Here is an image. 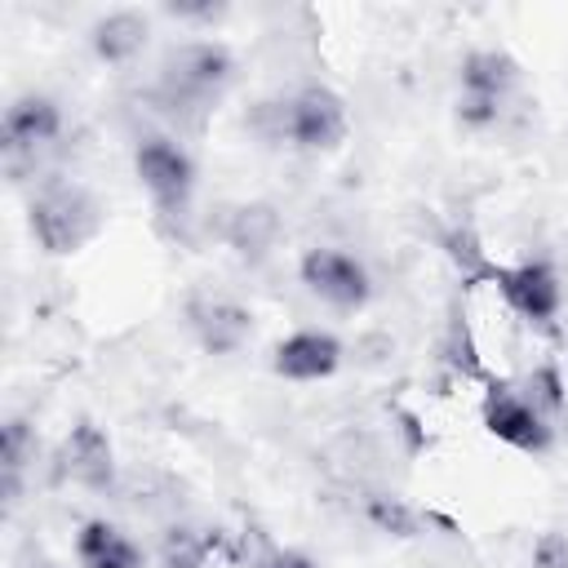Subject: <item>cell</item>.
<instances>
[{
    "label": "cell",
    "mask_w": 568,
    "mask_h": 568,
    "mask_svg": "<svg viewBox=\"0 0 568 568\" xmlns=\"http://www.w3.org/2000/svg\"><path fill=\"white\" fill-rule=\"evenodd\" d=\"M235 80V53L222 40H182L160 62V102L200 124Z\"/></svg>",
    "instance_id": "1"
},
{
    "label": "cell",
    "mask_w": 568,
    "mask_h": 568,
    "mask_svg": "<svg viewBox=\"0 0 568 568\" xmlns=\"http://www.w3.org/2000/svg\"><path fill=\"white\" fill-rule=\"evenodd\" d=\"M27 231L49 257H71L102 231V204L80 182H44L27 204Z\"/></svg>",
    "instance_id": "2"
},
{
    "label": "cell",
    "mask_w": 568,
    "mask_h": 568,
    "mask_svg": "<svg viewBox=\"0 0 568 568\" xmlns=\"http://www.w3.org/2000/svg\"><path fill=\"white\" fill-rule=\"evenodd\" d=\"M351 133V111L337 89L306 80L293 93H280V146L302 155L337 151Z\"/></svg>",
    "instance_id": "3"
},
{
    "label": "cell",
    "mask_w": 568,
    "mask_h": 568,
    "mask_svg": "<svg viewBox=\"0 0 568 568\" xmlns=\"http://www.w3.org/2000/svg\"><path fill=\"white\" fill-rule=\"evenodd\" d=\"M133 173L142 182V191L151 195V204L169 217L186 213L191 204V191H195V160L191 151L169 138V133H146L138 146H133Z\"/></svg>",
    "instance_id": "4"
},
{
    "label": "cell",
    "mask_w": 568,
    "mask_h": 568,
    "mask_svg": "<svg viewBox=\"0 0 568 568\" xmlns=\"http://www.w3.org/2000/svg\"><path fill=\"white\" fill-rule=\"evenodd\" d=\"M297 280L311 297H320L333 311H364L368 297H373L368 266L355 253L337 248V244H311L297 257Z\"/></svg>",
    "instance_id": "5"
},
{
    "label": "cell",
    "mask_w": 568,
    "mask_h": 568,
    "mask_svg": "<svg viewBox=\"0 0 568 568\" xmlns=\"http://www.w3.org/2000/svg\"><path fill=\"white\" fill-rule=\"evenodd\" d=\"M479 422L497 444H510L519 453H546L555 444V422L546 413H537L524 390H515L510 382H493L484 404H479Z\"/></svg>",
    "instance_id": "6"
},
{
    "label": "cell",
    "mask_w": 568,
    "mask_h": 568,
    "mask_svg": "<svg viewBox=\"0 0 568 568\" xmlns=\"http://www.w3.org/2000/svg\"><path fill=\"white\" fill-rule=\"evenodd\" d=\"M62 106L49 93H18L0 115V151L4 164L18 169L22 160H36L44 146L62 138Z\"/></svg>",
    "instance_id": "7"
},
{
    "label": "cell",
    "mask_w": 568,
    "mask_h": 568,
    "mask_svg": "<svg viewBox=\"0 0 568 568\" xmlns=\"http://www.w3.org/2000/svg\"><path fill=\"white\" fill-rule=\"evenodd\" d=\"M493 284H497V293L506 297V306L519 320H528L532 328H555L559 306H564V284H559V271L546 257L497 266L493 271Z\"/></svg>",
    "instance_id": "8"
},
{
    "label": "cell",
    "mask_w": 568,
    "mask_h": 568,
    "mask_svg": "<svg viewBox=\"0 0 568 568\" xmlns=\"http://www.w3.org/2000/svg\"><path fill=\"white\" fill-rule=\"evenodd\" d=\"M58 475L89 488V493H111L115 488V444H111V435L98 422L80 417L67 430L62 448H58Z\"/></svg>",
    "instance_id": "9"
},
{
    "label": "cell",
    "mask_w": 568,
    "mask_h": 568,
    "mask_svg": "<svg viewBox=\"0 0 568 568\" xmlns=\"http://www.w3.org/2000/svg\"><path fill=\"white\" fill-rule=\"evenodd\" d=\"M186 324L195 333V342L209 355H235L248 337H253V311L235 297H191L186 302Z\"/></svg>",
    "instance_id": "10"
},
{
    "label": "cell",
    "mask_w": 568,
    "mask_h": 568,
    "mask_svg": "<svg viewBox=\"0 0 568 568\" xmlns=\"http://www.w3.org/2000/svg\"><path fill=\"white\" fill-rule=\"evenodd\" d=\"M342 342L328 328H297L271 351V368L284 382H324L342 364Z\"/></svg>",
    "instance_id": "11"
},
{
    "label": "cell",
    "mask_w": 568,
    "mask_h": 568,
    "mask_svg": "<svg viewBox=\"0 0 568 568\" xmlns=\"http://www.w3.org/2000/svg\"><path fill=\"white\" fill-rule=\"evenodd\" d=\"M280 231H284V222H280V209L271 200H244L222 222V240L240 262L271 257V248L280 244Z\"/></svg>",
    "instance_id": "12"
},
{
    "label": "cell",
    "mask_w": 568,
    "mask_h": 568,
    "mask_svg": "<svg viewBox=\"0 0 568 568\" xmlns=\"http://www.w3.org/2000/svg\"><path fill=\"white\" fill-rule=\"evenodd\" d=\"M146 40H151V18L142 9H111V13L93 18V27H89V49L106 67L133 62L146 49Z\"/></svg>",
    "instance_id": "13"
},
{
    "label": "cell",
    "mask_w": 568,
    "mask_h": 568,
    "mask_svg": "<svg viewBox=\"0 0 568 568\" xmlns=\"http://www.w3.org/2000/svg\"><path fill=\"white\" fill-rule=\"evenodd\" d=\"M519 89V62L506 49H470L457 62V93L470 98H488V102H510V93Z\"/></svg>",
    "instance_id": "14"
},
{
    "label": "cell",
    "mask_w": 568,
    "mask_h": 568,
    "mask_svg": "<svg viewBox=\"0 0 568 568\" xmlns=\"http://www.w3.org/2000/svg\"><path fill=\"white\" fill-rule=\"evenodd\" d=\"M75 559L80 568H142L138 541L111 519H84L75 528Z\"/></svg>",
    "instance_id": "15"
},
{
    "label": "cell",
    "mask_w": 568,
    "mask_h": 568,
    "mask_svg": "<svg viewBox=\"0 0 568 568\" xmlns=\"http://www.w3.org/2000/svg\"><path fill=\"white\" fill-rule=\"evenodd\" d=\"M36 462V430L27 417H4L0 426V484H4V506H18L22 497V475Z\"/></svg>",
    "instance_id": "16"
},
{
    "label": "cell",
    "mask_w": 568,
    "mask_h": 568,
    "mask_svg": "<svg viewBox=\"0 0 568 568\" xmlns=\"http://www.w3.org/2000/svg\"><path fill=\"white\" fill-rule=\"evenodd\" d=\"M359 515H364V524H368L373 532H382V537L408 541V537L422 532V515H417L399 493H386V488H364V493H359Z\"/></svg>",
    "instance_id": "17"
},
{
    "label": "cell",
    "mask_w": 568,
    "mask_h": 568,
    "mask_svg": "<svg viewBox=\"0 0 568 568\" xmlns=\"http://www.w3.org/2000/svg\"><path fill=\"white\" fill-rule=\"evenodd\" d=\"M439 248H444V257L462 271V280H470V284H493L497 262L484 253V240H479V231H475L470 222H453V226H444Z\"/></svg>",
    "instance_id": "18"
},
{
    "label": "cell",
    "mask_w": 568,
    "mask_h": 568,
    "mask_svg": "<svg viewBox=\"0 0 568 568\" xmlns=\"http://www.w3.org/2000/svg\"><path fill=\"white\" fill-rule=\"evenodd\" d=\"M524 399L537 408V413H546L550 422L564 413V404H568V382H564V373H559V364L555 359H546V364H537L528 377H524Z\"/></svg>",
    "instance_id": "19"
},
{
    "label": "cell",
    "mask_w": 568,
    "mask_h": 568,
    "mask_svg": "<svg viewBox=\"0 0 568 568\" xmlns=\"http://www.w3.org/2000/svg\"><path fill=\"white\" fill-rule=\"evenodd\" d=\"M209 537L186 528V524H173L160 541V555H164V568H204L209 564Z\"/></svg>",
    "instance_id": "20"
},
{
    "label": "cell",
    "mask_w": 568,
    "mask_h": 568,
    "mask_svg": "<svg viewBox=\"0 0 568 568\" xmlns=\"http://www.w3.org/2000/svg\"><path fill=\"white\" fill-rule=\"evenodd\" d=\"M453 115H457V124H462V129H470V133H488V129H497V124H501V115H506V102H488V98H470V93H457V102H453Z\"/></svg>",
    "instance_id": "21"
},
{
    "label": "cell",
    "mask_w": 568,
    "mask_h": 568,
    "mask_svg": "<svg viewBox=\"0 0 568 568\" xmlns=\"http://www.w3.org/2000/svg\"><path fill=\"white\" fill-rule=\"evenodd\" d=\"M528 568H568V532H559V528H546V532L532 541Z\"/></svg>",
    "instance_id": "22"
},
{
    "label": "cell",
    "mask_w": 568,
    "mask_h": 568,
    "mask_svg": "<svg viewBox=\"0 0 568 568\" xmlns=\"http://www.w3.org/2000/svg\"><path fill=\"white\" fill-rule=\"evenodd\" d=\"M253 568H315V559L302 555V550H293V546H266Z\"/></svg>",
    "instance_id": "23"
},
{
    "label": "cell",
    "mask_w": 568,
    "mask_h": 568,
    "mask_svg": "<svg viewBox=\"0 0 568 568\" xmlns=\"http://www.w3.org/2000/svg\"><path fill=\"white\" fill-rule=\"evenodd\" d=\"M164 13H169V18H182V22H213V18H222L226 9H222V4H169Z\"/></svg>",
    "instance_id": "24"
},
{
    "label": "cell",
    "mask_w": 568,
    "mask_h": 568,
    "mask_svg": "<svg viewBox=\"0 0 568 568\" xmlns=\"http://www.w3.org/2000/svg\"><path fill=\"white\" fill-rule=\"evenodd\" d=\"M40 568H58V564H40Z\"/></svg>",
    "instance_id": "25"
}]
</instances>
